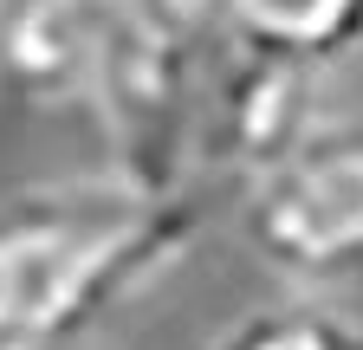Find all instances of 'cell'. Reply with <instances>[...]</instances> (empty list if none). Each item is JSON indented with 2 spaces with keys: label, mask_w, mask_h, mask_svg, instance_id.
Returning <instances> with one entry per match:
<instances>
[{
  "label": "cell",
  "mask_w": 363,
  "mask_h": 350,
  "mask_svg": "<svg viewBox=\"0 0 363 350\" xmlns=\"http://www.w3.org/2000/svg\"><path fill=\"white\" fill-rule=\"evenodd\" d=\"M0 72L26 104L84 117L111 175L162 195L189 182L214 72L201 0H7Z\"/></svg>",
  "instance_id": "6da1fadb"
},
{
  "label": "cell",
  "mask_w": 363,
  "mask_h": 350,
  "mask_svg": "<svg viewBox=\"0 0 363 350\" xmlns=\"http://www.w3.org/2000/svg\"><path fill=\"white\" fill-rule=\"evenodd\" d=\"M189 188H136L123 175L45 188L0 208V350H65L195 247Z\"/></svg>",
  "instance_id": "7a4b0ae2"
},
{
  "label": "cell",
  "mask_w": 363,
  "mask_h": 350,
  "mask_svg": "<svg viewBox=\"0 0 363 350\" xmlns=\"http://www.w3.org/2000/svg\"><path fill=\"white\" fill-rule=\"evenodd\" d=\"M240 227L266 266L305 286L363 279V130H318L247 182Z\"/></svg>",
  "instance_id": "3957f363"
},
{
  "label": "cell",
  "mask_w": 363,
  "mask_h": 350,
  "mask_svg": "<svg viewBox=\"0 0 363 350\" xmlns=\"http://www.w3.org/2000/svg\"><path fill=\"white\" fill-rule=\"evenodd\" d=\"M318 78L311 65L286 59H259L227 46L208 72V98H201V130H195V169H227V175H253L292 156L305 137H318Z\"/></svg>",
  "instance_id": "277c9868"
},
{
  "label": "cell",
  "mask_w": 363,
  "mask_h": 350,
  "mask_svg": "<svg viewBox=\"0 0 363 350\" xmlns=\"http://www.w3.org/2000/svg\"><path fill=\"white\" fill-rule=\"evenodd\" d=\"M227 46L331 72L337 59L363 52V0H208Z\"/></svg>",
  "instance_id": "5b68a950"
},
{
  "label": "cell",
  "mask_w": 363,
  "mask_h": 350,
  "mask_svg": "<svg viewBox=\"0 0 363 350\" xmlns=\"http://www.w3.org/2000/svg\"><path fill=\"white\" fill-rule=\"evenodd\" d=\"M208 350H363V318L331 298H292L234 318Z\"/></svg>",
  "instance_id": "8992f818"
}]
</instances>
